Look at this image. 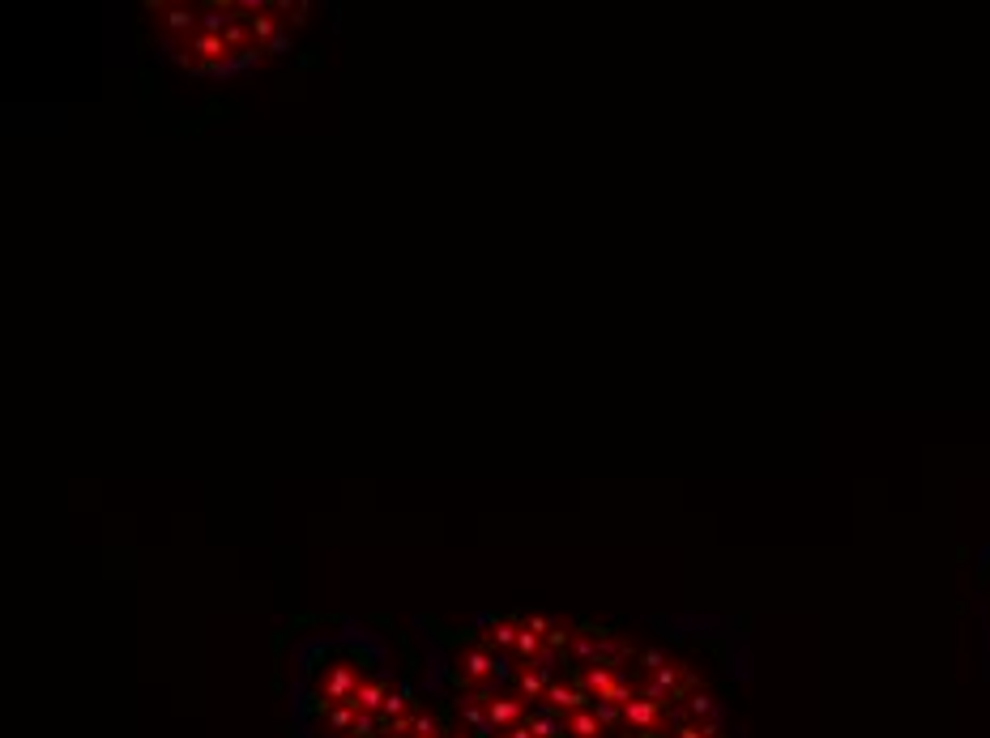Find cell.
<instances>
[{
	"label": "cell",
	"mask_w": 990,
	"mask_h": 738,
	"mask_svg": "<svg viewBox=\"0 0 990 738\" xmlns=\"http://www.w3.org/2000/svg\"><path fill=\"white\" fill-rule=\"evenodd\" d=\"M355 721H359V709H355V704H333V709H325V726L333 730V734H350V726H355Z\"/></svg>",
	"instance_id": "cell-9"
},
{
	"label": "cell",
	"mask_w": 990,
	"mask_h": 738,
	"mask_svg": "<svg viewBox=\"0 0 990 738\" xmlns=\"http://www.w3.org/2000/svg\"><path fill=\"white\" fill-rule=\"evenodd\" d=\"M594 713H598V721L611 734H619L624 730V704H615V700H594Z\"/></svg>",
	"instance_id": "cell-10"
},
{
	"label": "cell",
	"mask_w": 990,
	"mask_h": 738,
	"mask_svg": "<svg viewBox=\"0 0 990 738\" xmlns=\"http://www.w3.org/2000/svg\"><path fill=\"white\" fill-rule=\"evenodd\" d=\"M359 670L363 666H355V662H329L325 666L321 683H316V704H321V713L333 709V704H346L350 696H355V687L363 683Z\"/></svg>",
	"instance_id": "cell-1"
},
{
	"label": "cell",
	"mask_w": 990,
	"mask_h": 738,
	"mask_svg": "<svg viewBox=\"0 0 990 738\" xmlns=\"http://www.w3.org/2000/svg\"><path fill=\"white\" fill-rule=\"evenodd\" d=\"M555 679H560V675H555L551 662H534V666H521L513 683H517V696H521V700H538V704H542V696H547V687H551Z\"/></svg>",
	"instance_id": "cell-4"
},
{
	"label": "cell",
	"mask_w": 990,
	"mask_h": 738,
	"mask_svg": "<svg viewBox=\"0 0 990 738\" xmlns=\"http://www.w3.org/2000/svg\"><path fill=\"white\" fill-rule=\"evenodd\" d=\"M542 704H547V709H555L560 717H568V713L594 709V696H589L581 683H572V679H568V683H564V679H555V683L547 687V696H542Z\"/></svg>",
	"instance_id": "cell-3"
},
{
	"label": "cell",
	"mask_w": 990,
	"mask_h": 738,
	"mask_svg": "<svg viewBox=\"0 0 990 738\" xmlns=\"http://www.w3.org/2000/svg\"><path fill=\"white\" fill-rule=\"evenodd\" d=\"M517 636H521V619H491V632H487V645L491 649H517Z\"/></svg>",
	"instance_id": "cell-8"
},
{
	"label": "cell",
	"mask_w": 990,
	"mask_h": 738,
	"mask_svg": "<svg viewBox=\"0 0 990 738\" xmlns=\"http://www.w3.org/2000/svg\"><path fill=\"white\" fill-rule=\"evenodd\" d=\"M414 713H419V704H414V687L410 683H397L393 692H389V700H385V709H380V721L393 726V721L414 717Z\"/></svg>",
	"instance_id": "cell-6"
},
{
	"label": "cell",
	"mask_w": 990,
	"mask_h": 738,
	"mask_svg": "<svg viewBox=\"0 0 990 738\" xmlns=\"http://www.w3.org/2000/svg\"><path fill=\"white\" fill-rule=\"evenodd\" d=\"M525 717H530V709H525V700H521L517 692H500V696H491V700H487V721H491V730H495V734L517 730Z\"/></svg>",
	"instance_id": "cell-2"
},
{
	"label": "cell",
	"mask_w": 990,
	"mask_h": 738,
	"mask_svg": "<svg viewBox=\"0 0 990 738\" xmlns=\"http://www.w3.org/2000/svg\"><path fill=\"white\" fill-rule=\"evenodd\" d=\"M444 738H474L470 730H444Z\"/></svg>",
	"instance_id": "cell-11"
},
{
	"label": "cell",
	"mask_w": 990,
	"mask_h": 738,
	"mask_svg": "<svg viewBox=\"0 0 990 738\" xmlns=\"http://www.w3.org/2000/svg\"><path fill=\"white\" fill-rule=\"evenodd\" d=\"M564 726H568V738H611V730L602 726L598 721V713L594 709H581V713H568L564 717Z\"/></svg>",
	"instance_id": "cell-7"
},
{
	"label": "cell",
	"mask_w": 990,
	"mask_h": 738,
	"mask_svg": "<svg viewBox=\"0 0 990 738\" xmlns=\"http://www.w3.org/2000/svg\"><path fill=\"white\" fill-rule=\"evenodd\" d=\"M389 679L385 675H363V683L355 687V696H350L346 704H355L359 713H376L380 717V709H385V700H389Z\"/></svg>",
	"instance_id": "cell-5"
}]
</instances>
